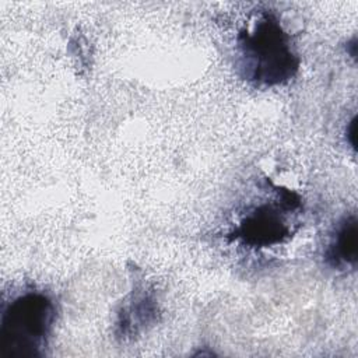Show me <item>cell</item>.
Segmentation results:
<instances>
[{
	"label": "cell",
	"instance_id": "1",
	"mask_svg": "<svg viewBox=\"0 0 358 358\" xmlns=\"http://www.w3.org/2000/svg\"><path fill=\"white\" fill-rule=\"evenodd\" d=\"M242 77L255 87L271 88L287 84L299 70V57L289 34L275 14L260 13L250 27L236 36Z\"/></svg>",
	"mask_w": 358,
	"mask_h": 358
},
{
	"label": "cell",
	"instance_id": "2",
	"mask_svg": "<svg viewBox=\"0 0 358 358\" xmlns=\"http://www.w3.org/2000/svg\"><path fill=\"white\" fill-rule=\"evenodd\" d=\"M56 319L53 299L42 291H25L1 310L0 358L42 357Z\"/></svg>",
	"mask_w": 358,
	"mask_h": 358
},
{
	"label": "cell",
	"instance_id": "3",
	"mask_svg": "<svg viewBox=\"0 0 358 358\" xmlns=\"http://www.w3.org/2000/svg\"><path fill=\"white\" fill-rule=\"evenodd\" d=\"M298 206L299 200L294 193L282 192L280 200L259 204L246 214L232 235L250 248H268L282 243L292 234L287 215Z\"/></svg>",
	"mask_w": 358,
	"mask_h": 358
},
{
	"label": "cell",
	"instance_id": "4",
	"mask_svg": "<svg viewBox=\"0 0 358 358\" xmlns=\"http://www.w3.org/2000/svg\"><path fill=\"white\" fill-rule=\"evenodd\" d=\"M357 236L358 229L355 215L345 217L336 228V232L329 243L326 260L337 268L354 267L358 260Z\"/></svg>",
	"mask_w": 358,
	"mask_h": 358
},
{
	"label": "cell",
	"instance_id": "5",
	"mask_svg": "<svg viewBox=\"0 0 358 358\" xmlns=\"http://www.w3.org/2000/svg\"><path fill=\"white\" fill-rule=\"evenodd\" d=\"M157 313V303L155 301L143 291H136L131 294V299L126 303L119 315V329L122 334L130 336L134 334L137 330L143 329L145 324L151 323Z\"/></svg>",
	"mask_w": 358,
	"mask_h": 358
}]
</instances>
